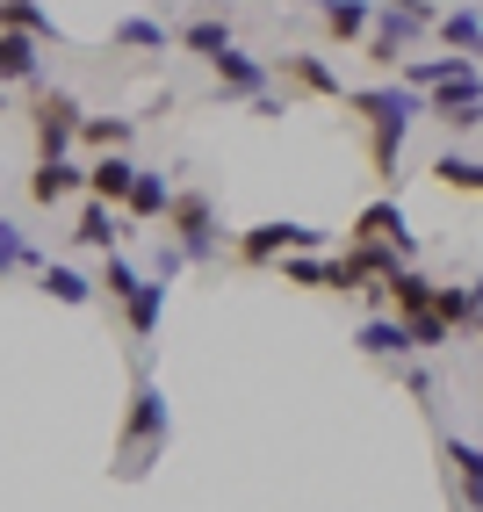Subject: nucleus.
I'll use <instances>...</instances> for the list:
<instances>
[{"mask_svg": "<svg viewBox=\"0 0 483 512\" xmlns=\"http://www.w3.org/2000/svg\"><path fill=\"white\" fill-rule=\"evenodd\" d=\"M397 383H404L411 397H419V404L433 397V375H426V368H411V361H397Z\"/></svg>", "mask_w": 483, "mask_h": 512, "instance_id": "473e14b6", "label": "nucleus"}, {"mask_svg": "<svg viewBox=\"0 0 483 512\" xmlns=\"http://www.w3.org/2000/svg\"><path fill=\"white\" fill-rule=\"evenodd\" d=\"M166 202H174V181L152 174V166H137V181H130V195H123V224H159Z\"/></svg>", "mask_w": 483, "mask_h": 512, "instance_id": "aec40b11", "label": "nucleus"}, {"mask_svg": "<svg viewBox=\"0 0 483 512\" xmlns=\"http://www.w3.org/2000/svg\"><path fill=\"white\" fill-rule=\"evenodd\" d=\"M152 275H159V282L188 275V253H181V246H174V238H166V231H159V246H152Z\"/></svg>", "mask_w": 483, "mask_h": 512, "instance_id": "2f4dec72", "label": "nucleus"}, {"mask_svg": "<svg viewBox=\"0 0 483 512\" xmlns=\"http://www.w3.org/2000/svg\"><path fill=\"white\" fill-rule=\"evenodd\" d=\"M123 231H130V224L109 210V202H94V195H87V202H80V217H73V246H80V253H116V246H123Z\"/></svg>", "mask_w": 483, "mask_h": 512, "instance_id": "dca6fc26", "label": "nucleus"}, {"mask_svg": "<svg viewBox=\"0 0 483 512\" xmlns=\"http://www.w3.org/2000/svg\"><path fill=\"white\" fill-rule=\"evenodd\" d=\"M433 37L455 58H483V8H440L433 15Z\"/></svg>", "mask_w": 483, "mask_h": 512, "instance_id": "4be33fe9", "label": "nucleus"}, {"mask_svg": "<svg viewBox=\"0 0 483 512\" xmlns=\"http://www.w3.org/2000/svg\"><path fill=\"white\" fill-rule=\"evenodd\" d=\"M109 44H116V51H166V44H174V29H166L159 15H123V22L109 29Z\"/></svg>", "mask_w": 483, "mask_h": 512, "instance_id": "a878e982", "label": "nucleus"}, {"mask_svg": "<svg viewBox=\"0 0 483 512\" xmlns=\"http://www.w3.org/2000/svg\"><path fill=\"white\" fill-rule=\"evenodd\" d=\"M332 238L318 231V224H282V217H267V224H253V231H238L231 238V260L238 267H274L282 253H325Z\"/></svg>", "mask_w": 483, "mask_h": 512, "instance_id": "39448f33", "label": "nucleus"}, {"mask_svg": "<svg viewBox=\"0 0 483 512\" xmlns=\"http://www.w3.org/2000/svg\"><path fill=\"white\" fill-rule=\"evenodd\" d=\"M210 80H217V101H253L274 87V58H253V51H217L210 58Z\"/></svg>", "mask_w": 483, "mask_h": 512, "instance_id": "0eeeda50", "label": "nucleus"}, {"mask_svg": "<svg viewBox=\"0 0 483 512\" xmlns=\"http://www.w3.org/2000/svg\"><path fill=\"white\" fill-rule=\"evenodd\" d=\"M433 318H447L455 332H469V325L483 318V282H440V296H433Z\"/></svg>", "mask_w": 483, "mask_h": 512, "instance_id": "b1692460", "label": "nucleus"}, {"mask_svg": "<svg viewBox=\"0 0 483 512\" xmlns=\"http://www.w3.org/2000/svg\"><path fill=\"white\" fill-rule=\"evenodd\" d=\"M440 462H447V491H455L462 512H483V448L476 440H440Z\"/></svg>", "mask_w": 483, "mask_h": 512, "instance_id": "f8f14e48", "label": "nucleus"}, {"mask_svg": "<svg viewBox=\"0 0 483 512\" xmlns=\"http://www.w3.org/2000/svg\"><path fill=\"white\" fill-rule=\"evenodd\" d=\"M73 195H87V166L73 152L29 166V202H37V210H58V202H73Z\"/></svg>", "mask_w": 483, "mask_h": 512, "instance_id": "9d476101", "label": "nucleus"}, {"mask_svg": "<svg viewBox=\"0 0 483 512\" xmlns=\"http://www.w3.org/2000/svg\"><path fill=\"white\" fill-rule=\"evenodd\" d=\"M347 238H361V246H390L397 260H419V238H411V224H404V210H397V195H375L368 210L354 217Z\"/></svg>", "mask_w": 483, "mask_h": 512, "instance_id": "6e6552de", "label": "nucleus"}, {"mask_svg": "<svg viewBox=\"0 0 483 512\" xmlns=\"http://www.w3.org/2000/svg\"><path fill=\"white\" fill-rule=\"evenodd\" d=\"M116 311H123V325H130V339H137V354H145L152 339H159V325H166V282L145 275V282H137V289L116 303Z\"/></svg>", "mask_w": 483, "mask_h": 512, "instance_id": "ddd939ff", "label": "nucleus"}, {"mask_svg": "<svg viewBox=\"0 0 483 512\" xmlns=\"http://www.w3.org/2000/svg\"><path fill=\"white\" fill-rule=\"evenodd\" d=\"M174 44L188 51V58H202V65H210L217 51H231L238 37H231V15H217V8H202V15H188L181 29H174Z\"/></svg>", "mask_w": 483, "mask_h": 512, "instance_id": "f3484780", "label": "nucleus"}, {"mask_svg": "<svg viewBox=\"0 0 483 512\" xmlns=\"http://www.w3.org/2000/svg\"><path fill=\"white\" fill-rule=\"evenodd\" d=\"M310 8H318V22H325L332 44H361L368 29H375V0H310Z\"/></svg>", "mask_w": 483, "mask_h": 512, "instance_id": "6ab92c4d", "label": "nucleus"}, {"mask_svg": "<svg viewBox=\"0 0 483 512\" xmlns=\"http://www.w3.org/2000/svg\"><path fill=\"white\" fill-rule=\"evenodd\" d=\"M469 332H476V339H483V318H476V325H469Z\"/></svg>", "mask_w": 483, "mask_h": 512, "instance_id": "f704fd0d", "label": "nucleus"}, {"mask_svg": "<svg viewBox=\"0 0 483 512\" xmlns=\"http://www.w3.org/2000/svg\"><path fill=\"white\" fill-rule=\"evenodd\" d=\"M44 267V253L29 246V231L15 224V217H0V282H15V275H37Z\"/></svg>", "mask_w": 483, "mask_h": 512, "instance_id": "393cba45", "label": "nucleus"}, {"mask_svg": "<svg viewBox=\"0 0 483 512\" xmlns=\"http://www.w3.org/2000/svg\"><path fill=\"white\" fill-rule=\"evenodd\" d=\"M130 130H137L130 116H80V145H87V152H123Z\"/></svg>", "mask_w": 483, "mask_h": 512, "instance_id": "c85d7f7f", "label": "nucleus"}, {"mask_svg": "<svg viewBox=\"0 0 483 512\" xmlns=\"http://www.w3.org/2000/svg\"><path fill=\"white\" fill-rule=\"evenodd\" d=\"M166 238L188 253V267H217L224 260V217H217V202L210 188H174V202H166Z\"/></svg>", "mask_w": 483, "mask_h": 512, "instance_id": "7ed1b4c3", "label": "nucleus"}, {"mask_svg": "<svg viewBox=\"0 0 483 512\" xmlns=\"http://www.w3.org/2000/svg\"><path fill=\"white\" fill-rule=\"evenodd\" d=\"M354 347L368 354V361H411V354H419V339H411V325L397 318V311H375V318H361L354 325Z\"/></svg>", "mask_w": 483, "mask_h": 512, "instance_id": "9b49d317", "label": "nucleus"}, {"mask_svg": "<svg viewBox=\"0 0 483 512\" xmlns=\"http://www.w3.org/2000/svg\"><path fill=\"white\" fill-rule=\"evenodd\" d=\"M166 440H174V412H166V390L159 375L137 361L130 375V404H123V426H116V476L137 484V476H152V462H166Z\"/></svg>", "mask_w": 483, "mask_h": 512, "instance_id": "f257e3e1", "label": "nucleus"}, {"mask_svg": "<svg viewBox=\"0 0 483 512\" xmlns=\"http://www.w3.org/2000/svg\"><path fill=\"white\" fill-rule=\"evenodd\" d=\"M80 101L65 94V87H37L29 94V138H37V159H58V152H73L80 145Z\"/></svg>", "mask_w": 483, "mask_h": 512, "instance_id": "423d86ee", "label": "nucleus"}, {"mask_svg": "<svg viewBox=\"0 0 483 512\" xmlns=\"http://www.w3.org/2000/svg\"><path fill=\"white\" fill-rule=\"evenodd\" d=\"M37 289L51 303H65V311H87V303H94V275H80L73 260H44L37 267Z\"/></svg>", "mask_w": 483, "mask_h": 512, "instance_id": "412c9836", "label": "nucleus"}, {"mask_svg": "<svg viewBox=\"0 0 483 512\" xmlns=\"http://www.w3.org/2000/svg\"><path fill=\"white\" fill-rule=\"evenodd\" d=\"M137 282H145V267H130L123 253H101V275H94V296H109V303H123Z\"/></svg>", "mask_w": 483, "mask_h": 512, "instance_id": "c756f323", "label": "nucleus"}, {"mask_svg": "<svg viewBox=\"0 0 483 512\" xmlns=\"http://www.w3.org/2000/svg\"><path fill=\"white\" fill-rule=\"evenodd\" d=\"M130 181H137V159H130V152H94V166H87V195H94V202L123 210Z\"/></svg>", "mask_w": 483, "mask_h": 512, "instance_id": "a211bd4d", "label": "nucleus"}, {"mask_svg": "<svg viewBox=\"0 0 483 512\" xmlns=\"http://www.w3.org/2000/svg\"><path fill=\"white\" fill-rule=\"evenodd\" d=\"M8 94H15V87H0V116H8Z\"/></svg>", "mask_w": 483, "mask_h": 512, "instance_id": "72a5a7b5", "label": "nucleus"}, {"mask_svg": "<svg viewBox=\"0 0 483 512\" xmlns=\"http://www.w3.org/2000/svg\"><path fill=\"white\" fill-rule=\"evenodd\" d=\"M274 80L296 87V94H310V101H347V80H339L318 51H282V58H274Z\"/></svg>", "mask_w": 483, "mask_h": 512, "instance_id": "1a4fd4ad", "label": "nucleus"}, {"mask_svg": "<svg viewBox=\"0 0 483 512\" xmlns=\"http://www.w3.org/2000/svg\"><path fill=\"white\" fill-rule=\"evenodd\" d=\"M426 116L447 123L455 138H469V130H483V94H476V101H426Z\"/></svg>", "mask_w": 483, "mask_h": 512, "instance_id": "7c9ffc66", "label": "nucleus"}, {"mask_svg": "<svg viewBox=\"0 0 483 512\" xmlns=\"http://www.w3.org/2000/svg\"><path fill=\"white\" fill-rule=\"evenodd\" d=\"M0 29H15V37H37L44 51L58 44V22H51L44 0H0Z\"/></svg>", "mask_w": 483, "mask_h": 512, "instance_id": "5701e85b", "label": "nucleus"}, {"mask_svg": "<svg viewBox=\"0 0 483 512\" xmlns=\"http://www.w3.org/2000/svg\"><path fill=\"white\" fill-rule=\"evenodd\" d=\"M433 15H440L433 0H383V8H375V29L361 37V58L390 73V65L419 44V37H433Z\"/></svg>", "mask_w": 483, "mask_h": 512, "instance_id": "20e7f679", "label": "nucleus"}, {"mask_svg": "<svg viewBox=\"0 0 483 512\" xmlns=\"http://www.w3.org/2000/svg\"><path fill=\"white\" fill-rule=\"evenodd\" d=\"M383 289H390V311H397L404 325L433 318V296H440V282H426V275H419L411 260H397V267H390V282H383Z\"/></svg>", "mask_w": 483, "mask_h": 512, "instance_id": "4468645a", "label": "nucleus"}, {"mask_svg": "<svg viewBox=\"0 0 483 512\" xmlns=\"http://www.w3.org/2000/svg\"><path fill=\"white\" fill-rule=\"evenodd\" d=\"M274 267H282V282H296V289H332V253H282Z\"/></svg>", "mask_w": 483, "mask_h": 512, "instance_id": "cd10ccee", "label": "nucleus"}, {"mask_svg": "<svg viewBox=\"0 0 483 512\" xmlns=\"http://www.w3.org/2000/svg\"><path fill=\"white\" fill-rule=\"evenodd\" d=\"M426 174H433L440 188H455V195H483V159H469V152H440Z\"/></svg>", "mask_w": 483, "mask_h": 512, "instance_id": "bb28decb", "label": "nucleus"}, {"mask_svg": "<svg viewBox=\"0 0 483 512\" xmlns=\"http://www.w3.org/2000/svg\"><path fill=\"white\" fill-rule=\"evenodd\" d=\"M347 109H361V123H368L375 181H397V152L411 138V116H426V94H411L404 80H383V87H347Z\"/></svg>", "mask_w": 483, "mask_h": 512, "instance_id": "f03ea898", "label": "nucleus"}, {"mask_svg": "<svg viewBox=\"0 0 483 512\" xmlns=\"http://www.w3.org/2000/svg\"><path fill=\"white\" fill-rule=\"evenodd\" d=\"M0 87H44V44L37 37H15V29H0Z\"/></svg>", "mask_w": 483, "mask_h": 512, "instance_id": "2eb2a0df", "label": "nucleus"}]
</instances>
